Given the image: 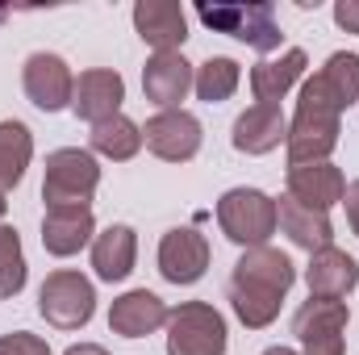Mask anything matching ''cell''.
Returning <instances> with one entry per match:
<instances>
[{
    "instance_id": "obj_4",
    "label": "cell",
    "mask_w": 359,
    "mask_h": 355,
    "mask_svg": "<svg viewBox=\"0 0 359 355\" xmlns=\"http://www.w3.org/2000/svg\"><path fill=\"white\" fill-rule=\"evenodd\" d=\"M196 17L209 29H217L226 38H238V42H247L259 55L280 51V42H284L271 4H196Z\"/></svg>"
},
{
    "instance_id": "obj_10",
    "label": "cell",
    "mask_w": 359,
    "mask_h": 355,
    "mask_svg": "<svg viewBox=\"0 0 359 355\" xmlns=\"http://www.w3.org/2000/svg\"><path fill=\"white\" fill-rule=\"evenodd\" d=\"M21 88L25 96L42 109V113H59L72 105V92H76V76L67 67V59L50 55V51H34L21 67Z\"/></svg>"
},
{
    "instance_id": "obj_13",
    "label": "cell",
    "mask_w": 359,
    "mask_h": 355,
    "mask_svg": "<svg viewBox=\"0 0 359 355\" xmlns=\"http://www.w3.org/2000/svg\"><path fill=\"white\" fill-rule=\"evenodd\" d=\"M192 80H196V72H192V63L180 51L151 55L147 67H142V92H147L151 105H159V113L163 109H180V100L192 88Z\"/></svg>"
},
{
    "instance_id": "obj_19",
    "label": "cell",
    "mask_w": 359,
    "mask_h": 355,
    "mask_svg": "<svg viewBox=\"0 0 359 355\" xmlns=\"http://www.w3.org/2000/svg\"><path fill=\"white\" fill-rule=\"evenodd\" d=\"M230 142L243 155H271L280 142H288V121H284L280 105H251L247 113H238Z\"/></svg>"
},
{
    "instance_id": "obj_32",
    "label": "cell",
    "mask_w": 359,
    "mask_h": 355,
    "mask_svg": "<svg viewBox=\"0 0 359 355\" xmlns=\"http://www.w3.org/2000/svg\"><path fill=\"white\" fill-rule=\"evenodd\" d=\"M264 355H297V351H292V347H268Z\"/></svg>"
},
{
    "instance_id": "obj_17",
    "label": "cell",
    "mask_w": 359,
    "mask_h": 355,
    "mask_svg": "<svg viewBox=\"0 0 359 355\" xmlns=\"http://www.w3.org/2000/svg\"><path fill=\"white\" fill-rule=\"evenodd\" d=\"M276 226L288 234V243L292 247H301V251H322V247H334L330 239H334V226H330V213H322V209H313V205H301V201H292V196H280L276 201Z\"/></svg>"
},
{
    "instance_id": "obj_2",
    "label": "cell",
    "mask_w": 359,
    "mask_h": 355,
    "mask_svg": "<svg viewBox=\"0 0 359 355\" xmlns=\"http://www.w3.org/2000/svg\"><path fill=\"white\" fill-rule=\"evenodd\" d=\"M343 134V100L326 88L322 76H309L297 96V113L288 121V168L330 163V151Z\"/></svg>"
},
{
    "instance_id": "obj_23",
    "label": "cell",
    "mask_w": 359,
    "mask_h": 355,
    "mask_svg": "<svg viewBox=\"0 0 359 355\" xmlns=\"http://www.w3.org/2000/svg\"><path fill=\"white\" fill-rule=\"evenodd\" d=\"M34 159V134L25 121H0V196L13 192Z\"/></svg>"
},
{
    "instance_id": "obj_8",
    "label": "cell",
    "mask_w": 359,
    "mask_h": 355,
    "mask_svg": "<svg viewBox=\"0 0 359 355\" xmlns=\"http://www.w3.org/2000/svg\"><path fill=\"white\" fill-rule=\"evenodd\" d=\"M347 322H351L347 301L309 297L292 318V335H297L305 355H347V339H343Z\"/></svg>"
},
{
    "instance_id": "obj_3",
    "label": "cell",
    "mask_w": 359,
    "mask_h": 355,
    "mask_svg": "<svg viewBox=\"0 0 359 355\" xmlns=\"http://www.w3.org/2000/svg\"><path fill=\"white\" fill-rule=\"evenodd\" d=\"M217 226L238 247H268L276 234V201L259 188H230L217 201Z\"/></svg>"
},
{
    "instance_id": "obj_24",
    "label": "cell",
    "mask_w": 359,
    "mask_h": 355,
    "mask_svg": "<svg viewBox=\"0 0 359 355\" xmlns=\"http://www.w3.org/2000/svg\"><path fill=\"white\" fill-rule=\"evenodd\" d=\"M88 138H92V151L113 159V163H126V159H134L142 151V126L130 121L126 113H113V117L96 121Z\"/></svg>"
},
{
    "instance_id": "obj_11",
    "label": "cell",
    "mask_w": 359,
    "mask_h": 355,
    "mask_svg": "<svg viewBox=\"0 0 359 355\" xmlns=\"http://www.w3.org/2000/svg\"><path fill=\"white\" fill-rule=\"evenodd\" d=\"M209 267V239L192 226H176L159 239V276L168 284H196Z\"/></svg>"
},
{
    "instance_id": "obj_12",
    "label": "cell",
    "mask_w": 359,
    "mask_h": 355,
    "mask_svg": "<svg viewBox=\"0 0 359 355\" xmlns=\"http://www.w3.org/2000/svg\"><path fill=\"white\" fill-rule=\"evenodd\" d=\"M134 29L147 46H155V55L180 51L188 38V17L176 0H138L134 4Z\"/></svg>"
},
{
    "instance_id": "obj_28",
    "label": "cell",
    "mask_w": 359,
    "mask_h": 355,
    "mask_svg": "<svg viewBox=\"0 0 359 355\" xmlns=\"http://www.w3.org/2000/svg\"><path fill=\"white\" fill-rule=\"evenodd\" d=\"M0 355H50V347L29 330H13V335H0Z\"/></svg>"
},
{
    "instance_id": "obj_27",
    "label": "cell",
    "mask_w": 359,
    "mask_h": 355,
    "mask_svg": "<svg viewBox=\"0 0 359 355\" xmlns=\"http://www.w3.org/2000/svg\"><path fill=\"white\" fill-rule=\"evenodd\" d=\"M318 76L326 80V88L343 100V109H351V105L359 100V55H351V51L330 55L326 67H322Z\"/></svg>"
},
{
    "instance_id": "obj_30",
    "label": "cell",
    "mask_w": 359,
    "mask_h": 355,
    "mask_svg": "<svg viewBox=\"0 0 359 355\" xmlns=\"http://www.w3.org/2000/svg\"><path fill=\"white\" fill-rule=\"evenodd\" d=\"M343 205H347V222H351V230L359 234V180H351V184H347Z\"/></svg>"
},
{
    "instance_id": "obj_20",
    "label": "cell",
    "mask_w": 359,
    "mask_h": 355,
    "mask_svg": "<svg viewBox=\"0 0 359 355\" xmlns=\"http://www.w3.org/2000/svg\"><path fill=\"white\" fill-rule=\"evenodd\" d=\"M347 192V180L334 163H301L288 168V196L301 205H313L322 213H330V205H339Z\"/></svg>"
},
{
    "instance_id": "obj_33",
    "label": "cell",
    "mask_w": 359,
    "mask_h": 355,
    "mask_svg": "<svg viewBox=\"0 0 359 355\" xmlns=\"http://www.w3.org/2000/svg\"><path fill=\"white\" fill-rule=\"evenodd\" d=\"M0 222H4V196H0Z\"/></svg>"
},
{
    "instance_id": "obj_5",
    "label": "cell",
    "mask_w": 359,
    "mask_h": 355,
    "mask_svg": "<svg viewBox=\"0 0 359 355\" xmlns=\"http://www.w3.org/2000/svg\"><path fill=\"white\" fill-rule=\"evenodd\" d=\"M96 184H100V168H96L92 151L63 147V151L46 155V176H42V201H46V209L88 205Z\"/></svg>"
},
{
    "instance_id": "obj_26",
    "label": "cell",
    "mask_w": 359,
    "mask_h": 355,
    "mask_svg": "<svg viewBox=\"0 0 359 355\" xmlns=\"http://www.w3.org/2000/svg\"><path fill=\"white\" fill-rule=\"evenodd\" d=\"M25 288V251L21 234L13 226H0V301L17 297Z\"/></svg>"
},
{
    "instance_id": "obj_31",
    "label": "cell",
    "mask_w": 359,
    "mask_h": 355,
    "mask_svg": "<svg viewBox=\"0 0 359 355\" xmlns=\"http://www.w3.org/2000/svg\"><path fill=\"white\" fill-rule=\"evenodd\" d=\"M63 355H109L104 347H96V343H76V347H67Z\"/></svg>"
},
{
    "instance_id": "obj_6",
    "label": "cell",
    "mask_w": 359,
    "mask_h": 355,
    "mask_svg": "<svg viewBox=\"0 0 359 355\" xmlns=\"http://www.w3.org/2000/svg\"><path fill=\"white\" fill-rule=\"evenodd\" d=\"M38 314L55 326V330H80L88 326L92 314H96V288H92L88 276L72 272V267H59L42 280L38 288Z\"/></svg>"
},
{
    "instance_id": "obj_9",
    "label": "cell",
    "mask_w": 359,
    "mask_h": 355,
    "mask_svg": "<svg viewBox=\"0 0 359 355\" xmlns=\"http://www.w3.org/2000/svg\"><path fill=\"white\" fill-rule=\"evenodd\" d=\"M201 138H205V130H201V121L188 109H163V113H155L142 126L147 151L159 155L163 163H188V159H196Z\"/></svg>"
},
{
    "instance_id": "obj_34",
    "label": "cell",
    "mask_w": 359,
    "mask_h": 355,
    "mask_svg": "<svg viewBox=\"0 0 359 355\" xmlns=\"http://www.w3.org/2000/svg\"><path fill=\"white\" fill-rule=\"evenodd\" d=\"M4 17H8V8H0V21H4Z\"/></svg>"
},
{
    "instance_id": "obj_15",
    "label": "cell",
    "mask_w": 359,
    "mask_h": 355,
    "mask_svg": "<svg viewBox=\"0 0 359 355\" xmlns=\"http://www.w3.org/2000/svg\"><path fill=\"white\" fill-rule=\"evenodd\" d=\"M168 305L151 293V288H130L113 301L109 309V330L121 335V339H142V335H155L159 326H168Z\"/></svg>"
},
{
    "instance_id": "obj_1",
    "label": "cell",
    "mask_w": 359,
    "mask_h": 355,
    "mask_svg": "<svg viewBox=\"0 0 359 355\" xmlns=\"http://www.w3.org/2000/svg\"><path fill=\"white\" fill-rule=\"evenodd\" d=\"M292 280H297V267L284 251H276V247L243 251V260L234 264V276H230V305H234L238 322L247 330L271 326Z\"/></svg>"
},
{
    "instance_id": "obj_16",
    "label": "cell",
    "mask_w": 359,
    "mask_h": 355,
    "mask_svg": "<svg viewBox=\"0 0 359 355\" xmlns=\"http://www.w3.org/2000/svg\"><path fill=\"white\" fill-rule=\"evenodd\" d=\"M96 234V217L92 205H72V209H46L42 217V247L55 260H67L76 251H84Z\"/></svg>"
},
{
    "instance_id": "obj_22",
    "label": "cell",
    "mask_w": 359,
    "mask_h": 355,
    "mask_svg": "<svg viewBox=\"0 0 359 355\" xmlns=\"http://www.w3.org/2000/svg\"><path fill=\"white\" fill-rule=\"evenodd\" d=\"M134 260H138V234L130 226L117 222V226H109L104 234L92 239V267H96L100 280H109V284L126 280L134 272Z\"/></svg>"
},
{
    "instance_id": "obj_21",
    "label": "cell",
    "mask_w": 359,
    "mask_h": 355,
    "mask_svg": "<svg viewBox=\"0 0 359 355\" xmlns=\"http://www.w3.org/2000/svg\"><path fill=\"white\" fill-rule=\"evenodd\" d=\"M305 51H297V46H288V51H280V59H264V63H255L251 67V92H255V105H280L288 88L305 76Z\"/></svg>"
},
{
    "instance_id": "obj_7",
    "label": "cell",
    "mask_w": 359,
    "mask_h": 355,
    "mask_svg": "<svg viewBox=\"0 0 359 355\" xmlns=\"http://www.w3.org/2000/svg\"><path fill=\"white\" fill-rule=\"evenodd\" d=\"M168 355H226V318L205 301H184L168 314Z\"/></svg>"
},
{
    "instance_id": "obj_14",
    "label": "cell",
    "mask_w": 359,
    "mask_h": 355,
    "mask_svg": "<svg viewBox=\"0 0 359 355\" xmlns=\"http://www.w3.org/2000/svg\"><path fill=\"white\" fill-rule=\"evenodd\" d=\"M121 100H126V80H121L113 67H92V72H84V76L76 80L72 113L96 126V121L121 113Z\"/></svg>"
},
{
    "instance_id": "obj_29",
    "label": "cell",
    "mask_w": 359,
    "mask_h": 355,
    "mask_svg": "<svg viewBox=\"0 0 359 355\" xmlns=\"http://www.w3.org/2000/svg\"><path fill=\"white\" fill-rule=\"evenodd\" d=\"M334 21H339V29L359 34V0H339L334 4Z\"/></svg>"
},
{
    "instance_id": "obj_25",
    "label": "cell",
    "mask_w": 359,
    "mask_h": 355,
    "mask_svg": "<svg viewBox=\"0 0 359 355\" xmlns=\"http://www.w3.org/2000/svg\"><path fill=\"white\" fill-rule=\"evenodd\" d=\"M238 80H243V67H238L234 59H226V55H213V59H205V63L196 67L192 88H196L201 100L217 105V100H230V96L238 92Z\"/></svg>"
},
{
    "instance_id": "obj_18",
    "label": "cell",
    "mask_w": 359,
    "mask_h": 355,
    "mask_svg": "<svg viewBox=\"0 0 359 355\" xmlns=\"http://www.w3.org/2000/svg\"><path fill=\"white\" fill-rule=\"evenodd\" d=\"M305 284H309V297L347 301V293L359 284V264L347 255V251H339V247H322V251L309 255Z\"/></svg>"
}]
</instances>
